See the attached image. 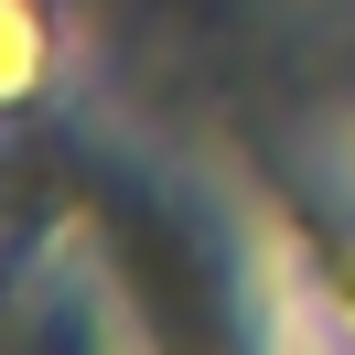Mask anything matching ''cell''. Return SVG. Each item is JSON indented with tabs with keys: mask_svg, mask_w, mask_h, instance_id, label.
<instances>
[{
	"mask_svg": "<svg viewBox=\"0 0 355 355\" xmlns=\"http://www.w3.org/2000/svg\"><path fill=\"white\" fill-rule=\"evenodd\" d=\"M33 76H44V33L22 0H0V97H33Z\"/></svg>",
	"mask_w": 355,
	"mask_h": 355,
	"instance_id": "cell-1",
	"label": "cell"
}]
</instances>
